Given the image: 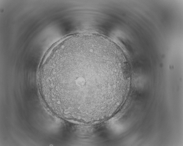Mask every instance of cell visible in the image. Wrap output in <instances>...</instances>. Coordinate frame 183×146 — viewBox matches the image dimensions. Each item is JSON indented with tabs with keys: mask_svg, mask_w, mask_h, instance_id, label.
I'll list each match as a JSON object with an SVG mask.
<instances>
[{
	"mask_svg": "<svg viewBox=\"0 0 183 146\" xmlns=\"http://www.w3.org/2000/svg\"><path fill=\"white\" fill-rule=\"evenodd\" d=\"M126 72L121 51L96 35L74 34L56 43L40 66V93L48 108L71 122L93 124L116 111Z\"/></svg>",
	"mask_w": 183,
	"mask_h": 146,
	"instance_id": "1",
	"label": "cell"
}]
</instances>
